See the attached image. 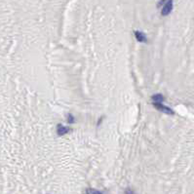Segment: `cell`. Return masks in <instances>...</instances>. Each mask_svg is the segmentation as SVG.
Returning a JSON list of instances; mask_svg holds the SVG:
<instances>
[{"instance_id": "obj_1", "label": "cell", "mask_w": 194, "mask_h": 194, "mask_svg": "<svg viewBox=\"0 0 194 194\" xmlns=\"http://www.w3.org/2000/svg\"><path fill=\"white\" fill-rule=\"evenodd\" d=\"M153 106H154V107H155L156 109H158L159 111H162V112H164V113H166V114L173 115L175 113L174 110H173L172 108H170V107L164 106V104L162 103H153Z\"/></svg>"}, {"instance_id": "obj_2", "label": "cell", "mask_w": 194, "mask_h": 194, "mask_svg": "<svg viewBox=\"0 0 194 194\" xmlns=\"http://www.w3.org/2000/svg\"><path fill=\"white\" fill-rule=\"evenodd\" d=\"M173 10V0H167L161 10L162 16H168Z\"/></svg>"}, {"instance_id": "obj_3", "label": "cell", "mask_w": 194, "mask_h": 194, "mask_svg": "<svg viewBox=\"0 0 194 194\" xmlns=\"http://www.w3.org/2000/svg\"><path fill=\"white\" fill-rule=\"evenodd\" d=\"M135 36H136V38H137V40L138 42H141V43H145V42L147 41L146 36L143 34V32H141V31L136 30L135 31Z\"/></svg>"}, {"instance_id": "obj_4", "label": "cell", "mask_w": 194, "mask_h": 194, "mask_svg": "<svg viewBox=\"0 0 194 194\" xmlns=\"http://www.w3.org/2000/svg\"><path fill=\"white\" fill-rule=\"evenodd\" d=\"M69 131V129L67 127H64V125H58V127H57V134L59 136H64V135H65L67 132Z\"/></svg>"}, {"instance_id": "obj_5", "label": "cell", "mask_w": 194, "mask_h": 194, "mask_svg": "<svg viewBox=\"0 0 194 194\" xmlns=\"http://www.w3.org/2000/svg\"><path fill=\"white\" fill-rule=\"evenodd\" d=\"M152 101L153 103H163L164 101V97L161 94H156V95L152 96Z\"/></svg>"}, {"instance_id": "obj_6", "label": "cell", "mask_w": 194, "mask_h": 194, "mask_svg": "<svg viewBox=\"0 0 194 194\" xmlns=\"http://www.w3.org/2000/svg\"><path fill=\"white\" fill-rule=\"evenodd\" d=\"M86 194H104V193L99 190L94 189V188H88V189H86Z\"/></svg>"}, {"instance_id": "obj_7", "label": "cell", "mask_w": 194, "mask_h": 194, "mask_svg": "<svg viewBox=\"0 0 194 194\" xmlns=\"http://www.w3.org/2000/svg\"><path fill=\"white\" fill-rule=\"evenodd\" d=\"M67 122L69 123H74V117H73L71 114L67 115Z\"/></svg>"}, {"instance_id": "obj_8", "label": "cell", "mask_w": 194, "mask_h": 194, "mask_svg": "<svg viewBox=\"0 0 194 194\" xmlns=\"http://www.w3.org/2000/svg\"><path fill=\"white\" fill-rule=\"evenodd\" d=\"M125 194H136L134 191L131 189V188H127V189L125 190Z\"/></svg>"}, {"instance_id": "obj_9", "label": "cell", "mask_w": 194, "mask_h": 194, "mask_svg": "<svg viewBox=\"0 0 194 194\" xmlns=\"http://www.w3.org/2000/svg\"><path fill=\"white\" fill-rule=\"evenodd\" d=\"M166 1H167V0H160V1L158 2V4H157V6L160 7L161 5H163V4L166 3Z\"/></svg>"}]
</instances>
